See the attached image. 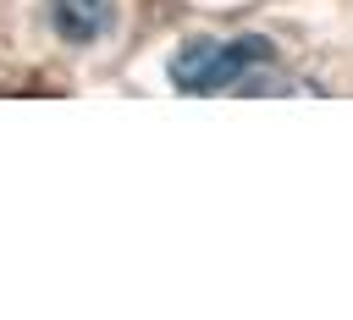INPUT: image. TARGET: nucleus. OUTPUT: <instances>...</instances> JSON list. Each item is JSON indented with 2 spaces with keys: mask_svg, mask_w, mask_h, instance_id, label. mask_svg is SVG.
I'll use <instances>...</instances> for the list:
<instances>
[{
  "mask_svg": "<svg viewBox=\"0 0 353 320\" xmlns=\"http://www.w3.org/2000/svg\"><path fill=\"white\" fill-rule=\"evenodd\" d=\"M265 61H270V39H259V33H243V39H188L171 55V83L182 94H221V88H237Z\"/></svg>",
  "mask_w": 353,
  "mask_h": 320,
  "instance_id": "1",
  "label": "nucleus"
},
{
  "mask_svg": "<svg viewBox=\"0 0 353 320\" xmlns=\"http://www.w3.org/2000/svg\"><path fill=\"white\" fill-rule=\"evenodd\" d=\"M110 17L116 6L110 0H50V22L66 44H94L110 33Z\"/></svg>",
  "mask_w": 353,
  "mask_h": 320,
  "instance_id": "2",
  "label": "nucleus"
}]
</instances>
